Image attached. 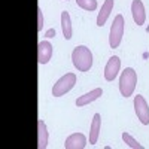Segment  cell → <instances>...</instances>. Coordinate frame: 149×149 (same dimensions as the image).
<instances>
[{
	"label": "cell",
	"instance_id": "obj_2",
	"mask_svg": "<svg viewBox=\"0 0 149 149\" xmlns=\"http://www.w3.org/2000/svg\"><path fill=\"white\" fill-rule=\"evenodd\" d=\"M136 84H137V73L134 72V69L127 67L121 73V78H119V93H121V95L125 97V98L133 95Z\"/></svg>",
	"mask_w": 149,
	"mask_h": 149
},
{
	"label": "cell",
	"instance_id": "obj_9",
	"mask_svg": "<svg viewBox=\"0 0 149 149\" xmlns=\"http://www.w3.org/2000/svg\"><path fill=\"white\" fill-rule=\"evenodd\" d=\"M131 14H133V19L137 26H143L146 21V12H145V6L142 0H133L131 3Z\"/></svg>",
	"mask_w": 149,
	"mask_h": 149
},
{
	"label": "cell",
	"instance_id": "obj_15",
	"mask_svg": "<svg viewBox=\"0 0 149 149\" xmlns=\"http://www.w3.org/2000/svg\"><path fill=\"white\" fill-rule=\"evenodd\" d=\"M122 140H124V143H125L128 148H131V149H142L143 146L136 140L133 136H130L128 133H122Z\"/></svg>",
	"mask_w": 149,
	"mask_h": 149
},
{
	"label": "cell",
	"instance_id": "obj_17",
	"mask_svg": "<svg viewBox=\"0 0 149 149\" xmlns=\"http://www.w3.org/2000/svg\"><path fill=\"white\" fill-rule=\"evenodd\" d=\"M43 29V15H42V8H37V31H42Z\"/></svg>",
	"mask_w": 149,
	"mask_h": 149
},
{
	"label": "cell",
	"instance_id": "obj_6",
	"mask_svg": "<svg viewBox=\"0 0 149 149\" xmlns=\"http://www.w3.org/2000/svg\"><path fill=\"white\" fill-rule=\"evenodd\" d=\"M119 69H121V60H119V57H116V55L110 57L109 61H107V64H106V67H104V79L107 82L115 81V78L118 76Z\"/></svg>",
	"mask_w": 149,
	"mask_h": 149
},
{
	"label": "cell",
	"instance_id": "obj_4",
	"mask_svg": "<svg viewBox=\"0 0 149 149\" xmlns=\"http://www.w3.org/2000/svg\"><path fill=\"white\" fill-rule=\"evenodd\" d=\"M124 17L119 14L115 17L113 22H112V27H110V34H109V45L112 49H115L119 46L121 40H122V36H124Z\"/></svg>",
	"mask_w": 149,
	"mask_h": 149
},
{
	"label": "cell",
	"instance_id": "obj_18",
	"mask_svg": "<svg viewBox=\"0 0 149 149\" xmlns=\"http://www.w3.org/2000/svg\"><path fill=\"white\" fill-rule=\"evenodd\" d=\"M46 36H48V37H54V36H55V30H52V29H51V30H48Z\"/></svg>",
	"mask_w": 149,
	"mask_h": 149
},
{
	"label": "cell",
	"instance_id": "obj_3",
	"mask_svg": "<svg viewBox=\"0 0 149 149\" xmlns=\"http://www.w3.org/2000/svg\"><path fill=\"white\" fill-rule=\"evenodd\" d=\"M76 85V74L74 73H66L64 76H61L52 86V95L54 97H61L67 94L73 86Z\"/></svg>",
	"mask_w": 149,
	"mask_h": 149
},
{
	"label": "cell",
	"instance_id": "obj_13",
	"mask_svg": "<svg viewBox=\"0 0 149 149\" xmlns=\"http://www.w3.org/2000/svg\"><path fill=\"white\" fill-rule=\"evenodd\" d=\"M37 148L39 149H45L48 146V128H46V124L39 119L37 121Z\"/></svg>",
	"mask_w": 149,
	"mask_h": 149
},
{
	"label": "cell",
	"instance_id": "obj_5",
	"mask_svg": "<svg viewBox=\"0 0 149 149\" xmlns=\"http://www.w3.org/2000/svg\"><path fill=\"white\" fill-rule=\"evenodd\" d=\"M134 110H136V115H137L139 121L143 125H149V106L145 100V97L140 94L134 97Z\"/></svg>",
	"mask_w": 149,
	"mask_h": 149
},
{
	"label": "cell",
	"instance_id": "obj_16",
	"mask_svg": "<svg viewBox=\"0 0 149 149\" xmlns=\"http://www.w3.org/2000/svg\"><path fill=\"white\" fill-rule=\"evenodd\" d=\"M79 8L85 10H95L97 9V0H76Z\"/></svg>",
	"mask_w": 149,
	"mask_h": 149
},
{
	"label": "cell",
	"instance_id": "obj_12",
	"mask_svg": "<svg viewBox=\"0 0 149 149\" xmlns=\"http://www.w3.org/2000/svg\"><path fill=\"white\" fill-rule=\"evenodd\" d=\"M100 128H102V119L100 113H94L93 122H91V130H90V145H95L100 136Z\"/></svg>",
	"mask_w": 149,
	"mask_h": 149
},
{
	"label": "cell",
	"instance_id": "obj_14",
	"mask_svg": "<svg viewBox=\"0 0 149 149\" xmlns=\"http://www.w3.org/2000/svg\"><path fill=\"white\" fill-rule=\"evenodd\" d=\"M61 30H63V36L66 40L72 39V21L69 12H61Z\"/></svg>",
	"mask_w": 149,
	"mask_h": 149
},
{
	"label": "cell",
	"instance_id": "obj_1",
	"mask_svg": "<svg viewBox=\"0 0 149 149\" xmlns=\"http://www.w3.org/2000/svg\"><path fill=\"white\" fill-rule=\"evenodd\" d=\"M72 61L78 72H88L93 67V52L84 45L76 46L72 52Z\"/></svg>",
	"mask_w": 149,
	"mask_h": 149
},
{
	"label": "cell",
	"instance_id": "obj_10",
	"mask_svg": "<svg viewBox=\"0 0 149 149\" xmlns=\"http://www.w3.org/2000/svg\"><path fill=\"white\" fill-rule=\"evenodd\" d=\"M102 95H103V90H102V88H94L93 91H90V93L81 95L79 98H76V106H78V107L86 106V104L95 102L97 98H100Z\"/></svg>",
	"mask_w": 149,
	"mask_h": 149
},
{
	"label": "cell",
	"instance_id": "obj_8",
	"mask_svg": "<svg viewBox=\"0 0 149 149\" xmlns=\"http://www.w3.org/2000/svg\"><path fill=\"white\" fill-rule=\"evenodd\" d=\"M86 146V137L82 133H73L64 142L66 149H84Z\"/></svg>",
	"mask_w": 149,
	"mask_h": 149
},
{
	"label": "cell",
	"instance_id": "obj_11",
	"mask_svg": "<svg viewBox=\"0 0 149 149\" xmlns=\"http://www.w3.org/2000/svg\"><path fill=\"white\" fill-rule=\"evenodd\" d=\"M113 0H104V3L102 5V9H100V12H98V17H97V26L98 27H103L104 24H106V21H107V18H109V15H110V12H112V9H113Z\"/></svg>",
	"mask_w": 149,
	"mask_h": 149
},
{
	"label": "cell",
	"instance_id": "obj_19",
	"mask_svg": "<svg viewBox=\"0 0 149 149\" xmlns=\"http://www.w3.org/2000/svg\"><path fill=\"white\" fill-rule=\"evenodd\" d=\"M66 2H67V0H66Z\"/></svg>",
	"mask_w": 149,
	"mask_h": 149
},
{
	"label": "cell",
	"instance_id": "obj_7",
	"mask_svg": "<svg viewBox=\"0 0 149 149\" xmlns=\"http://www.w3.org/2000/svg\"><path fill=\"white\" fill-rule=\"evenodd\" d=\"M52 57V45L48 40H42L37 45V63L46 64Z\"/></svg>",
	"mask_w": 149,
	"mask_h": 149
}]
</instances>
